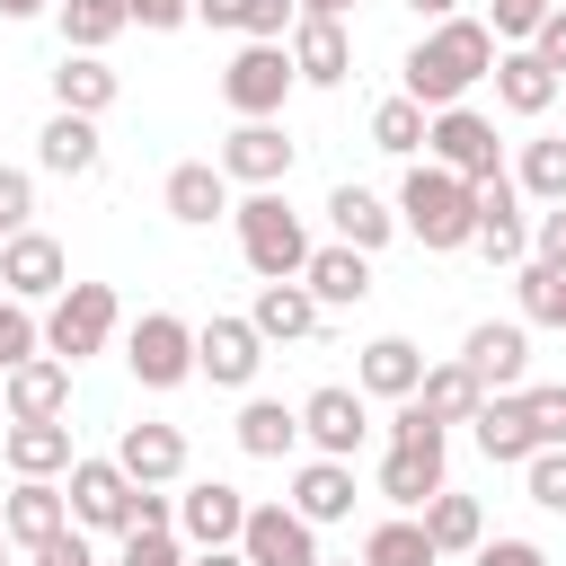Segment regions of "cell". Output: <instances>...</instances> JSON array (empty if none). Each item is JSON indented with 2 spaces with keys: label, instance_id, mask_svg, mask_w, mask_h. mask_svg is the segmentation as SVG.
Wrapping results in <instances>:
<instances>
[{
  "label": "cell",
  "instance_id": "1",
  "mask_svg": "<svg viewBox=\"0 0 566 566\" xmlns=\"http://www.w3.org/2000/svg\"><path fill=\"white\" fill-rule=\"evenodd\" d=\"M486 71H495V27L486 18H433L407 53V97L433 115V106H460Z\"/></svg>",
  "mask_w": 566,
  "mask_h": 566
},
{
  "label": "cell",
  "instance_id": "2",
  "mask_svg": "<svg viewBox=\"0 0 566 566\" xmlns=\"http://www.w3.org/2000/svg\"><path fill=\"white\" fill-rule=\"evenodd\" d=\"M398 230L424 239L433 256L469 248V239H478V186L451 177V168H433V159H416V168L398 177Z\"/></svg>",
  "mask_w": 566,
  "mask_h": 566
},
{
  "label": "cell",
  "instance_id": "3",
  "mask_svg": "<svg viewBox=\"0 0 566 566\" xmlns=\"http://www.w3.org/2000/svg\"><path fill=\"white\" fill-rule=\"evenodd\" d=\"M442 451H451V424H433L416 398H398V416H389V451H380V495H389L398 513H416L433 486H451V478H442Z\"/></svg>",
  "mask_w": 566,
  "mask_h": 566
},
{
  "label": "cell",
  "instance_id": "4",
  "mask_svg": "<svg viewBox=\"0 0 566 566\" xmlns=\"http://www.w3.org/2000/svg\"><path fill=\"white\" fill-rule=\"evenodd\" d=\"M230 221H239V256H248L256 283H292L310 265V230L274 186H248V203H230Z\"/></svg>",
  "mask_w": 566,
  "mask_h": 566
},
{
  "label": "cell",
  "instance_id": "5",
  "mask_svg": "<svg viewBox=\"0 0 566 566\" xmlns=\"http://www.w3.org/2000/svg\"><path fill=\"white\" fill-rule=\"evenodd\" d=\"M115 327H124L115 283H62V292L44 301V354H62V363L106 354V336H115Z\"/></svg>",
  "mask_w": 566,
  "mask_h": 566
},
{
  "label": "cell",
  "instance_id": "6",
  "mask_svg": "<svg viewBox=\"0 0 566 566\" xmlns=\"http://www.w3.org/2000/svg\"><path fill=\"white\" fill-rule=\"evenodd\" d=\"M124 371H133L142 389H186V380H195V327H186L177 310H142V318L124 327Z\"/></svg>",
  "mask_w": 566,
  "mask_h": 566
},
{
  "label": "cell",
  "instance_id": "7",
  "mask_svg": "<svg viewBox=\"0 0 566 566\" xmlns=\"http://www.w3.org/2000/svg\"><path fill=\"white\" fill-rule=\"evenodd\" d=\"M424 150H433V168H451V177H469V186L504 168L495 115H478L469 97H460V106H433V115H424Z\"/></svg>",
  "mask_w": 566,
  "mask_h": 566
},
{
  "label": "cell",
  "instance_id": "8",
  "mask_svg": "<svg viewBox=\"0 0 566 566\" xmlns=\"http://www.w3.org/2000/svg\"><path fill=\"white\" fill-rule=\"evenodd\" d=\"M292 88H301V80H292V53H283V44H256V35H248V44L221 62V106H230L239 124H248V115H283Z\"/></svg>",
  "mask_w": 566,
  "mask_h": 566
},
{
  "label": "cell",
  "instance_id": "9",
  "mask_svg": "<svg viewBox=\"0 0 566 566\" xmlns=\"http://www.w3.org/2000/svg\"><path fill=\"white\" fill-rule=\"evenodd\" d=\"M62 283H71V256H62V239H53V230H35V221H27V230H9V239H0V292H9V301H27V310H35V301H53Z\"/></svg>",
  "mask_w": 566,
  "mask_h": 566
},
{
  "label": "cell",
  "instance_id": "10",
  "mask_svg": "<svg viewBox=\"0 0 566 566\" xmlns=\"http://www.w3.org/2000/svg\"><path fill=\"white\" fill-rule=\"evenodd\" d=\"M292 159H301V142H292L274 115H248V124L221 142V159H212V168H221L230 186H283V177H292Z\"/></svg>",
  "mask_w": 566,
  "mask_h": 566
},
{
  "label": "cell",
  "instance_id": "11",
  "mask_svg": "<svg viewBox=\"0 0 566 566\" xmlns=\"http://www.w3.org/2000/svg\"><path fill=\"white\" fill-rule=\"evenodd\" d=\"M195 371H203L212 389H248V380L265 371V336H256L248 318H230V310H212V318L195 327Z\"/></svg>",
  "mask_w": 566,
  "mask_h": 566
},
{
  "label": "cell",
  "instance_id": "12",
  "mask_svg": "<svg viewBox=\"0 0 566 566\" xmlns=\"http://www.w3.org/2000/svg\"><path fill=\"white\" fill-rule=\"evenodd\" d=\"M363 433H371V398H363V389L327 380V389H310V398H301V442H310V451L354 460V451H363Z\"/></svg>",
  "mask_w": 566,
  "mask_h": 566
},
{
  "label": "cell",
  "instance_id": "13",
  "mask_svg": "<svg viewBox=\"0 0 566 566\" xmlns=\"http://www.w3.org/2000/svg\"><path fill=\"white\" fill-rule=\"evenodd\" d=\"M62 504L80 531H133V478L115 460H71L62 469Z\"/></svg>",
  "mask_w": 566,
  "mask_h": 566
},
{
  "label": "cell",
  "instance_id": "14",
  "mask_svg": "<svg viewBox=\"0 0 566 566\" xmlns=\"http://www.w3.org/2000/svg\"><path fill=\"white\" fill-rule=\"evenodd\" d=\"M486 265H522L531 256V221H522V186L495 168V177H478V239H469Z\"/></svg>",
  "mask_w": 566,
  "mask_h": 566
},
{
  "label": "cell",
  "instance_id": "15",
  "mask_svg": "<svg viewBox=\"0 0 566 566\" xmlns=\"http://www.w3.org/2000/svg\"><path fill=\"white\" fill-rule=\"evenodd\" d=\"M239 522H248V495L230 478H195L177 495V539L186 548H239Z\"/></svg>",
  "mask_w": 566,
  "mask_h": 566
},
{
  "label": "cell",
  "instance_id": "16",
  "mask_svg": "<svg viewBox=\"0 0 566 566\" xmlns=\"http://www.w3.org/2000/svg\"><path fill=\"white\" fill-rule=\"evenodd\" d=\"M239 557H248V566H318V531H310L292 504H248Z\"/></svg>",
  "mask_w": 566,
  "mask_h": 566
},
{
  "label": "cell",
  "instance_id": "17",
  "mask_svg": "<svg viewBox=\"0 0 566 566\" xmlns=\"http://www.w3.org/2000/svg\"><path fill=\"white\" fill-rule=\"evenodd\" d=\"M283 53H292V80H310V88H345V80H354V35H345V18H292Z\"/></svg>",
  "mask_w": 566,
  "mask_h": 566
},
{
  "label": "cell",
  "instance_id": "18",
  "mask_svg": "<svg viewBox=\"0 0 566 566\" xmlns=\"http://www.w3.org/2000/svg\"><path fill=\"white\" fill-rule=\"evenodd\" d=\"M460 363L478 371V389H522V371H531V327H522V318H478L469 345H460Z\"/></svg>",
  "mask_w": 566,
  "mask_h": 566
},
{
  "label": "cell",
  "instance_id": "19",
  "mask_svg": "<svg viewBox=\"0 0 566 566\" xmlns=\"http://www.w3.org/2000/svg\"><path fill=\"white\" fill-rule=\"evenodd\" d=\"M0 451L18 478H62L80 451H71V424L62 416H0Z\"/></svg>",
  "mask_w": 566,
  "mask_h": 566
},
{
  "label": "cell",
  "instance_id": "20",
  "mask_svg": "<svg viewBox=\"0 0 566 566\" xmlns=\"http://www.w3.org/2000/svg\"><path fill=\"white\" fill-rule=\"evenodd\" d=\"M310 531H327V522H345L354 513V460H327V451H310L301 469H292V495H283Z\"/></svg>",
  "mask_w": 566,
  "mask_h": 566
},
{
  "label": "cell",
  "instance_id": "21",
  "mask_svg": "<svg viewBox=\"0 0 566 566\" xmlns=\"http://www.w3.org/2000/svg\"><path fill=\"white\" fill-rule=\"evenodd\" d=\"M486 80H495V106H504V115H548L557 88H566L531 44H495V71H486Z\"/></svg>",
  "mask_w": 566,
  "mask_h": 566
},
{
  "label": "cell",
  "instance_id": "22",
  "mask_svg": "<svg viewBox=\"0 0 566 566\" xmlns=\"http://www.w3.org/2000/svg\"><path fill=\"white\" fill-rule=\"evenodd\" d=\"M71 407V363L62 354H27L0 371V416H62Z\"/></svg>",
  "mask_w": 566,
  "mask_h": 566
},
{
  "label": "cell",
  "instance_id": "23",
  "mask_svg": "<svg viewBox=\"0 0 566 566\" xmlns=\"http://www.w3.org/2000/svg\"><path fill=\"white\" fill-rule=\"evenodd\" d=\"M469 433H478V451H486L495 469H522V460L539 451V433H531V416H522V389H486L478 416H469Z\"/></svg>",
  "mask_w": 566,
  "mask_h": 566
},
{
  "label": "cell",
  "instance_id": "24",
  "mask_svg": "<svg viewBox=\"0 0 566 566\" xmlns=\"http://www.w3.org/2000/svg\"><path fill=\"white\" fill-rule=\"evenodd\" d=\"M159 203H168V221L212 230V221L230 212V177H221L212 159H177V168H168V186H159Z\"/></svg>",
  "mask_w": 566,
  "mask_h": 566
},
{
  "label": "cell",
  "instance_id": "25",
  "mask_svg": "<svg viewBox=\"0 0 566 566\" xmlns=\"http://www.w3.org/2000/svg\"><path fill=\"white\" fill-rule=\"evenodd\" d=\"M301 283H310V301H318V310H354V301H371V256H363V248H345V239H327V248H310Z\"/></svg>",
  "mask_w": 566,
  "mask_h": 566
},
{
  "label": "cell",
  "instance_id": "26",
  "mask_svg": "<svg viewBox=\"0 0 566 566\" xmlns=\"http://www.w3.org/2000/svg\"><path fill=\"white\" fill-rule=\"evenodd\" d=\"M318 301H310V283L292 274V283H256V301H248V327L265 336V345H301V336H318Z\"/></svg>",
  "mask_w": 566,
  "mask_h": 566
},
{
  "label": "cell",
  "instance_id": "27",
  "mask_svg": "<svg viewBox=\"0 0 566 566\" xmlns=\"http://www.w3.org/2000/svg\"><path fill=\"white\" fill-rule=\"evenodd\" d=\"M115 469H124L133 486H177V478H186V433H177V424H124Z\"/></svg>",
  "mask_w": 566,
  "mask_h": 566
},
{
  "label": "cell",
  "instance_id": "28",
  "mask_svg": "<svg viewBox=\"0 0 566 566\" xmlns=\"http://www.w3.org/2000/svg\"><path fill=\"white\" fill-rule=\"evenodd\" d=\"M35 159H44L53 177H88V168L106 159V142H97V115H71V106H53V115H44V133H35Z\"/></svg>",
  "mask_w": 566,
  "mask_h": 566
},
{
  "label": "cell",
  "instance_id": "29",
  "mask_svg": "<svg viewBox=\"0 0 566 566\" xmlns=\"http://www.w3.org/2000/svg\"><path fill=\"white\" fill-rule=\"evenodd\" d=\"M327 221H336V239H345V248H363V256L398 239V203H380V195H371V186H354V177L327 195Z\"/></svg>",
  "mask_w": 566,
  "mask_h": 566
},
{
  "label": "cell",
  "instance_id": "30",
  "mask_svg": "<svg viewBox=\"0 0 566 566\" xmlns=\"http://www.w3.org/2000/svg\"><path fill=\"white\" fill-rule=\"evenodd\" d=\"M62 522H71V504H62V486H53V478H18V495L0 504V531H9V548H44Z\"/></svg>",
  "mask_w": 566,
  "mask_h": 566
},
{
  "label": "cell",
  "instance_id": "31",
  "mask_svg": "<svg viewBox=\"0 0 566 566\" xmlns=\"http://www.w3.org/2000/svg\"><path fill=\"white\" fill-rule=\"evenodd\" d=\"M416 380H424V354L407 336H371L363 363H354V389L363 398H416Z\"/></svg>",
  "mask_w": 566,
  "mask_h": 566
},
{
  "label": "cell",
  "instance_id": "32",
  "mask_svg": "<svg viewBox=\"0 0 566 566\" xmlns=\"http://www.w3.org/2000/svg\"><path fill=\"white\" fill-rule=\"evenodd\" d=\"M416 522H424L433 557H469V548L486 539V513H478V495H451V486H433V495L416 504Z\"/></svg>",
  "mask_w": 566,
  "mask_h": 566
},
{
  "label": "cell",
  "instance_id": "33",
  "mask_svg": "<svg viewBox=\"0 0 566 566\" xmlns=\"http://www.w3.org/2000/svg\"><path fill=\"white\" fill-rule=\"evenodd\" d=\"M115 71H106V53H71L62 44V62H53V106H71V115H106L115 106Z\"/></svg>",
  "mask_w": 566,
  "mask_h": 566
},
{
  "label": "cell",
  "instance_id": "34",
  "mask_svg": "<svg viewBox=\"0 0 566 566\" xmlns=\"http://www.w3.org/2000/svg\"><path fill=\"white\" fill-rule=\"evenodd\" d=\"M478 398H486V389H478V371H469L460 354H451V363H424V380H416V407H424L433 424H469Z\"/></svg>",
  "mask_w": 566,
  "mask_h": 566
},
{
  "label": "cell",
  "instance_id": "35",
  "mask_svg": "<svg viewBox=\"0 0 566 566\" xmlns=\"http://www.w3.org/2000/svg\"><path fill=\"white\" fill-rule=\"evenodd\" d=\"M230 433H239L248 460H292V442H301V407H283V398H248Z\"/></svg>",
  "mask_w": 566,
  "mask_h": 566
},
{
  "label": "cell",
  "instance_id": "36",
  "mask_svg": "<svg viewBox=\"0 0 566 566\" xmlns=\"http://www.w3.org/2000/svg\"><path fill=\"white\" fill-rule=\"evenodd\" d=\"M53 18H62V44L71 53H106L124 35V0H53Z\"/></svg>",
  "mask_w": 566,
  "mask_h": 566
},
{
  "label": "cell",
  "instance_id": "37",
  "mask_svg": "<svg viewBox=\"0 0 566 566\" xmlns=\"http://www.w3.org/2000/svg\"><path fill=\"white\" fill-rule=\"evenodd\" d=\"M363 566H442V557H433V539H424V522H416V513H389V522H371Z\"/></svg>",
  "mask_w": 566,
  "mask_h": 566
},
{
  "label": "cell",
  "instance_id": "38",
  "mask_svg": "<svg viewBox=\"0 0 566 566\" xmlns=\"http://www.w3.org/2000/svg\"><path fill=\"white\" fill-rule=\"evenodd\" d=\"M371 150H389V159H416V150H424V106H416L407 88L371 106Z\"/></svg>",
  "mask_w": 566,
  "mask_h": 566
},
{
  "label": "cell",
  "instance_id": "39",
  "mask_svg": "<svg viewBox=\"0 0 566 566\" xmlns=\"http://www.w3.org/2000/svg\"><path fill=\"white\" fill-rule=\"evenodd\" d=\"M513 186H522L531 203H566V142H557V133L522 142V168H513Z\"/></svg>",
  "mask_w": 566,
  "mask_h": 566
},
{
  "label": "cell",
  "instance_id": "40",
  "mask_svg": "<svg viewBox=\"0 0 566 566\" xmlns=\"http://www.w3.org/2000/svg\"><path fill=\"white\" fill-rule=\"evenodd\" d=\"M513 301H522V327H557L566 274H557V265H539V256H522V265H513Z\"/></svg>",
  "mask_w": 566,
  "mask_h": 566
},
{
  "label": "cell",
  "instance_id": "41",
  "mask_svg": "<svg viewBox=\"0 0 566 566\" xmlns=\"http://www.w3.org/2000/svg\"><path fill=\"white\" fill-rule=\"evenodd\" d=\"M522 486H531L539 513H566V442H539V451L522 460Z\"/></svg>",
  "mask_w": 566,
  "mask_h": 566
},
{
  "label": "cell",
  "instance_id": "42",
  "mask_svg": "<svg viewBox=\"0 0 566 566\" xmlns=\"http://www.w3.org/2000/svg\"><path fill=\"white\" fill-rule=\"evenodd\" d=\"M27 354H44V318H35L27 301H9V292H0V371H9V363H27Z\"/></svg>",
  "mask_w": 566,
  "mask_h": 566
},
{
  "label": "cell",
  "instance_id": "43",
  "mask_svg": "<svg viewBox=\"0 0 566 566\" xmlns=\"http://www.w3.org/2000/svg\"><path fill=\"white\" fill-rule=\"evenodd\" d=\"M522 416L539 442H566V380H522Z\"/></svg>",
  "mask_w": 566,
  "mask_h": 566
},
{
  "label": "cell",
  "instance_id": "44",
  "mask_svg": "<svg viewBox=\"0 0 566 566\" xmlns=\"http://www.w3.org/2000/svg\"><path fill=\"white\" fill-rule=\"evenodd\" d=\"M115 566H186V539L177 531H124V557Z\"/></svg>",
  "mask_w": 566,
  "mask_h": 566
},
{
  "label": "cell",
  "instance_id": "45",
  "mask_svg": "<svg viewBox=\"0 0 566 566\" xmlns=\"http://www.w3.org/2000/svg\"><path fill=\"white\" fill-rule=\"evenodd\" d=\"M548 9H557V0H495L486 27H495V44H531V27H539Z\"/></svg>",
  "mask_w": 566,
  "mask_h": 566
},
{
  "label": "cell",
  "instance_id": "46",
  "mask_svg": "<svg viewBox=\"0 0 566 566\" xmlns=\"http://www.w3.org/2000/svg\"><path fill=\"white\" fill-rule=\"evenodd\" d=\"M27 212H35V177L27 168H0V239L27 230Z\"/></svg>",
  "mask_w": 566,
  "mask_h": 566
},
{
  "label": "cell",
  "instance_id": "47",
  "mask_svg": "<svg viewBox=\"0 0 566 566\" xmlns=\"http://www.w3.org/2000/svg\"><path fill=\"white\" fill-rule=\"evenodd\" d=\"M531 256L566 274V203H539V221H531Z\"/></svg>",
  "mask_w": 566,
  "mask_h": 566
},
{
  "label": "cell",
  "instance_id": "48",
  "mask_svg": "<svg viewBox=\"0 0 566 566\" xmlns=\"http://www.w3.org/2000/svg\"><path fill=\"white\" fill-rule=\"evenodd\" d=\"M195 18V0H124V27H150V35H177Z\"/></svg>",
  "mask_w": 566,
  "mask_h": 566
},
{
  "label": "cell",
  "instance_id": "49",
  "mask_svg": "<svg viewBox=\"0 0 566 566\" xmlns=\"http://www.w3.org/2000/svg\"><path fill=\"white\" fill-rule=\"evenodd\" d=\"M27 566H97V557H88V531H80V522H62L44 548H27Z\"/></svg>",
  "mask_w": 566,
  "mask_h": 566
},
{
  "label": "cell",
  "instance_id": "50",
  "mask_svg": "<svg viewBox=\"0 0 566 566\" xmlns=\"http://www.w3.org/2000/svg\"><path fill=\"white\" fill-rule=\"evenodd\" d=\"M469 557H478V566H548V548H539V539H513V531H504V539H478Z\"/></svg>",
  "mask_w": 566,
  "mask_h": 566
},
{
  "label": "cell",
  "instance_id": "51",
  "mask_svg": "<svg viewBox=\"0 0 566 566\" xmlns=\"http://www.w3.org/2000/svg\"><path fill=\"white\" fill-rule=\"evenodd\" d=\"M133 531H177V495L168 486H133Z\"/></svg>",
  "mask_w": 566,
  "mask_h": 566
},
{
  "label": "cell",
  "instance_id": "52",
  "mask_svg": "<svg viewBox=\"0 0 566 566\" xmlns=\"http://www.w3.org/2000/svg\"><path fill=\"white\" fill-rule=\"evenodd\" d=\"M531 53H539V62H548V71L566 80V9H548V18L531 27Z\"/></svg>",
  "mask_w": 566,
  "mask_h": 566
},
{
  "label": "cell",
  "instance_id": "53",
  "mask_svg": "<svg viewBox=\"0 0 566 566\" xmlns=\"http://www.w3.org/2000/svg\"><path fill=\"white\" fill-rule=\"evenodd\" d=\"M53 0H0V27H18V18H44Z\"/></svg>",
  "mask_w": 566,
  "mask_h": 566
},
{
  "label": "cell",
  "instance_id": "54",
  "mask_svg": "<svg viewBox=\"0 0 566 566\" xmlns=\"http://www.w3.org/2000/svg\"><path fill=\"white\" fill-rule=\"evenodd\" d=\"M407 9H416L424 27H433V18H460V0H407Z\"/></svg>",
  "mask_w": 566,
  "mask_h": 566
},
{
  "label": "cell",
  "instance_id": "55",
  "mask_svg": "<svg viewBox=\"0 0 566 566\" xmlns=\"http://www.w3.org/2000/svg\"><path fill=\"white\" fill-rule=\"evenodd\" d=\"M186 566H248V557H239V548H195Z\"/></svg>",
  "mask_w": 566,
  "mask_h": 566
},
{
  "label": "cell",
  "instance_id": "56",
  "mask_svg": "<svg viewBox=\"0 0 566 566\" xmlns=\"http://www.w3.org/2000/svg\"><path fill=\"white\" fill-rule=\"evenodd\" d=\"M292 9H301V18H345L354 0H292Z\"/></svg>",
  "mask_w": 566,
  "mask_h": 566
},
{
  "label": "cell",
  "instance_id": "57",
  "mask_svg": "<svg viewBox=\"0 0 566 566\" xmlns=\"http://www.w3.org/2000/svg\"><path fill=\"white\" fill-rule=\"evenodd\" d=\"M318 566H363V557H318Z\"/></svg>",
  "mask_w": 566,
  "mask_h": 566
},
{
  "label": "cell",
  "instance_id": "58",
  "mask_svg": "<svg viewBox=\"0 0 566 566\" xmlns=\"http://www.w3.org/2000/svg\"><path fill=\"white\" fill-rule=\"evenodd\" d=\"M0 566H9V531H0Z\"/></svg>",
  "mask_w": 566,
  "mask_h": 566
},
{
  "label": "cell",
  "instance_id": "59",
  "mask_svg": "<svg viewBox=\"0 0 566 566\" xmlns=\"http://www.w3.org/2000/svg\"><path fill=\"white\" fill-rule=\"evenodd\" d=\"M557 327H566V301H557Z\"/></svg>",
  "mask_w": 566,
  "mask_h": 566
}]
</instances>
